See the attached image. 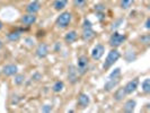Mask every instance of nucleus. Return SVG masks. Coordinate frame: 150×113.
I'll list each match as a JSON object with an SVG mask.
<instances>
[{
  "instance_id": "26",
  "label": "nucleus",
  "mask_w": 150,
  "mask_h": 113,
  "mask_svg": "<svg viewBox=\"0 0 150 113\" xmlns=\"http://www.w3.org/2000/svg\"><path fill=\"white\" fill-rule=\"evenodd\" d=\"M140 41H141V43H143L144 45H149V43H150V35H149V34H146V35H142V36H140Z\"/></svg>"
},
{
  "instance_id": "24",
  "label": "nucleus",
  "mask_w": 150,
  "mask_h": 113,
  "mask_svg": "<svg viewBox=\"0 0 150 113\" xmlns=\"http://www.w3.org/2000/svg\"><path fill=\"white\" fill-rule=\"evenodd\" d=\"M87 5V0H74V6L76 8H83Z\"/></svg>"
},
{
  "instance_id": "30",
  "label": "nucleus",
  "mask_w": 150,
  "mask_h": 113,
  "mask_svg": "<svg viewBox=\"0 0 150 113\" xmlns=\"http://www.w3.org/2000/svg\"><path fill=\"white\" fill-rule=\"evenodd\" d=\"M144 27H146L147 30H149V28H150V18H147L146 24H144Z\"/></svg>"
},
{
  "instance_id": "21",
  "label": "nucleus",
  "mask_w": 150,
  "mask_h": 113,
  "mask_svg": "<svg viewBox=\"0 0 150 113\" xmlns=\"http://www.w3.org/2000/svg\"><path fill=\"white\" fill-rule=\"evenodd\" d=\"M135 0H121L120 1V7L121 9H124V10H127L129 8L132 7V5L134 4Z\"/></svg>"
},
{
  "instance_id": "13",
  "label": "nucleus",
  "mask_w": 150,
  "mask_h": 113,
  "mask_svg": "<svg viewBox=\"0 0 150 113\" xmlns=\"http://www.w3.org/2000/svg\"><path fill=\"white\" fill-rule=\"evenodd\" d=\"M121 82V78H108L107 82L104 85V90L106 92H111Z\"/></svg>"
},
{
  "instance_id": "23",
  "label": "nucleus",
  "mask_w": 150,
  "mask_h": 113,
  "mask_svg": "<svg viewBox=\"0 0 150 113\" xmlns=\"http://www.w3.org/2000/svg\"><path fill=\"white\" fill-rule=\"evenodd\" d=\"M121 68H115L112 72L108 75V78H121Z\"/></svg>"
},
{
  "instance_id": "8",
  "label": "nucleus",
  "mask_w": 150,
  "mask_h": 113,
  "mask_svg": "<svg viewBox=\"0 0 150 113\" xmlns=\"http://www.w3.org/2000/svg\"><path fill=\"white\" fill-rule=\"evenodd\" d=\"M1 72L6 77H13V76H15L18 72V67L14 63H8V65H5L2 67Z\"/></svg>"
},
{
  "instance_id": "32",
  "label": "nucleus",
  "mask_w": 150,
  "mask_h": 113,
  "mask_svg": "<svg viewBox=\"0 0 150 113\" xmlns=\"http://www.w3.org/2000/svg\"><path fill=\"white\" fill-rule=\"evenodd\" d=\"M2 46H4V43H2V41H1V40H0V50H1V49H2Z\"/></svg>"
},
{
  "instance_id": "14",
  "label": "nucleus",
  "mask_w": 150,
  "mask_h": 113,
  "mask_svg": "<svg viewBox=\"0 0 150 113\" xmlns=\"http://www.w3.org/2000/svg\"><path fill=\"white\" fill-rule=\"evenodd\" d=\"M40 9H41L40 2L38 1H34V0H32L30 4L26 6V11L28 14H38V11H40Z\"/></svg>"
},
{
  "instance_id": "31",
  "label": "nucleus",
  "mask_w": 150,
  "mask_h": 113,
  "mask_svg": "<svg viewBox=\"0 0 150 113\" xmlns=\"http://www.w3.org/2000/svg\"><path fill=\"white\" fill-rule=\"evenodd\" d=\"M2 27H4V24H2V22L0 21V31L2 30Z\"/></svg>"
},
{
  "instance_id": "6",
  "label": "nucleus",
  "mask_w": 150,
  "mask_h": 113,
  "mask_svg": "<svg viewBox=\"0 0 150 113\" xmlns=\"http://www.w3.org/2000/svg\"><path fill=\"white\" fill-rule=\"evenodd\" d=\"M139 84H140V82H139V78H138V77H135L133 79L129 80L128 83L125 84V86H123L125 93H127V95L133 94L135 90L139 88Z\"/></svg>"
},
{
  "instance_id": "27",
  "label": "nucleus",
  "mask_w": 150,
  "mask_h": 113,
  "mask_svg": "<svg viewBox=\"0 0 150 113\" xmlns=\"http://www.w3.org/2000/svg\"><path fill=\"white\" fill-rule=\"evenodd\" d=\"M91 27H93L91 22H90L89 19H85L83 23V30H85V28H91Z\"/></svg>"
},
{
  "instance_id": "22",
  "label": "nucleus",
  "mask_w": 150,
  "mask_h": 113,
  "mask_svg": "<svg viewBox=\"0 0 150 113\" xmlns=\"http://www.w3.org/2000/svg\"><path fill=\"white\" fill-rule=\"evenodd\" d=\"M141 90L144 94H149L150 93V79L149 78H146L141 83Z\"/></svg>"
},
{
  "instance_id": "17",
  "label": "nucleus",
  "mask_w": 150,
  "mask_h": 113,
  "mask_svg": "<svg viewBox=\"0 0 150 113\" xmlns=\"http://www.w3.org/2000/svg\"><path fill=\"white\" fill-rule=\"evenodd\" d=\"M78 40V33L76 31H69L67 34L64 35V41L68 44H72Z\"/></svg>"
},
{
  "instance_id": "29",
  "label": "nucleus",
  "mask_w": 150,
  "mask_h": 113,
  "mask_svg": "<svg viewBox=\"0 0 150 113\" xmlns=\"http://www.w3.org/2000/svg\"><path fill=\"white\" fill-rule=\"evenodd\" d=\"M52 109V105H44L42 107V112H51Z\"/></svg>"
},
{
  "instance_id": "4",
  "label": "nucleus",
  "mask_w": 150,
  "mask_h": 113,
  "mask_svg": "<svg viewBox=\"0 0 150 113\" xmlns=\"http://www.w3.org/2000/svg\"><path fill=\"white\" fill-rule=\"evenodd\" d=\"M88 67H89V60L86 55H80L78 58L77 61V71L80 76L85 75L87 71H88Z\"/></svg>"
},
{
  "instance_id": "25",
  "label": "nucleus",
  "mask_w": 150,
  "mask_h": 113,
  "mask_svg": "<svg viewBox=\"0 0 150 113\" xmlns=\"http://www.w3.org/2000/svg\"><path fill=\"white\" fill-rule=\"evenodd\" d=\"M24 80H25V77L24 75H18V72L15 75V79H14V83L16 85H22L24 83Z\"/></svg>"
},
{
  "instance_id": "2",
  "label": "nucleus",
  "mask_w": 150,
  "mask_h": 113,
  "mask_svg": "<svg viewBox=\"0 0 150 113\" xmlns=\"http://www.w3.org/2000/svg\"><path fill=\"white\" fill-rule=\"evenodd\" d=\"M72 21V14L70 11H62L60 15L58 16L55 25L58 28H67L68 26L71 24Z\"/></svg>"
},
{
  "instance_id": "15",
  "label": "nucleus",
  "mask_w": 150,
  "mask_h": 113,
  "mask_svg": "<svg viewBox=\"0 0 150 113\" xmlns=\"http://www.w3.org/2000/svg\"><path fill=\"white\" fill-rule=\"evenodd\" d=\"M135 106H137L135 99L130 98V99H128V101H125V103H124V105H123V112H125V113L134 112Z\"/></svg>"
},
{
  "instance_id": "9",
  "label": "nucleus",
  "mask_w": 150,
  "mask_h": 113,
  "mask_svg": "<svg viewBox=\"0 0 150 113\" xmlns=\"http://www.w3.org/2000/svg\"><path fill=\"white\" fill-rule=\"evenodd\" d=\"M49 54V46L46 43H40L35 50V55L38 59H44Z\"/></svg>"
},
{
  "instance_id": "28",
  "label": "nucleus",
  "mask_w": 150,
  "mask_h": 113,
  "mask_svg": "<svg viewBox=\"0 0 150 113\" xmlns=\"http://www.w3.org/2000/svg\"><path fill=\"white\" fill-rule=\"evenodd\" d=\"M104 9H105L104 6H103V5H100V4L95 6V10H96L97 13H103V11H104Z\"/></svg>"
},
{
  "instance_id": "1",
  "label": "nucleus",
  "mask_w": 150,
  "mask_h": 113,
  "mask_svg": "<svg viewBox=\"0 0 150 113\" xmlns=\"http://www.w3.org/2000/svg\"><path fill=\"white\" fill-rule=\"evenodd\" d=\"M120 58H121L120 51L117 49H115V48H112V50L107 53V55H106L105 61L103 63V69L104 70H108L112 66H114V63L116 61H119Z\"/></svg>"
},
{
  "instance_id": "7",
  "label": "nucleus",
  "mask_w": 150,
  "mask_h": 113,
  "mask_svg": "<svg viewBox=\"0 0 150 113\" xmlns=\"http://www.w3.org/2000/svg\"><path fill=\"white\" fill-rule=\"evenodd\" d=\"M90 104V97L88 94L86 93H80L79 96H78V99H77V106L79 109H87V106Z\"/></svg>"
},
{
  "instance_id": "3",
  "label": "nucleus",
  "mask_w": 150,
  "mask_h": 113,
  "mask_svg": "<svg viewBox=\"0 0 150 113\" xmlns=\"http://www.w3.org/2000/svg\"><path fill=\"white\" fill-rule=\"evenodd\" d=\"M125 40H127V35L125 34H121L119 32H114V33H112V35L110 36L108 44L111 45V48L117 49L119 46H121L125 42Z\"/></svg>"
},
{
  "instance_id": "10",
  "label": "nucleus",
  "mask_w": 150,
  "mask_h": 113,
  "mask_svg": "<svg viewBox=\"0 0 150 113\" xmlns=\"http://www.w3.org/2000/svg\"><path fill=\"white\" fill-rule=\"evenodd\" d=\"M38 21V16L36 14H25V15H23L21 17V23L24 24L25 26H30V25H33V24H35Z\"/></svg>"
},
{
  "instance_id": "12",
  "label": "nucleus",
  "mask_w": 150,
  "mask_h": 113,
  "mask_svg": "<svg viewBox=\"0 0 150 113\" xmlns=\"http://www.w3.org/2000/svg\"><path fill=\"white\" fill-rule=\"evenodd\" d=\"M95 36H96V32L93 30V27L91 28H85V30H83L81 38H83V41H85V42L93 41L95 38Z\"/></svg>"
},
{
  "instance_id": "19",
  "label": "nucleus",
  "mask_w": 150,
  "mask_h": 113,
  "mask_svg": "<svg viewBox=\"0 0 150 113\" xmlns=\"http://www.w3.org/2000/svg\"><path fill=\"white\" fill-rule=\"evenodd\" d=\"M69 0H55L54 4H53V7L57 11H61L63 10L64 8L67 7V4Z\"/></svg>"
},
{
  "instance_id": "33",
  "label": "nucleus",
  "mask_w": 150,
  "mask_h": 113,
  "mask_svg": "<svg viewBox=\"0 0 150 113\" xmlns=\"http://www.w3.org/2000/svg\"><path fill=\"white\" fill-rule=\"evenodd\" d=\"M34 1H38V0H34Z\"/></svg>"
},
{
  "instance_id": "20",
  "label": "nucleus",
  "mask_w": 150,
  "mask_h": 113,
  "mask_svg": "<svg viewBox=\"0 0 150 113\" xmlns=\"http://www.w3.org/2000/svg\"><path fill=\"white\" fill-rule=\"evenodd\" d=\"M64 88V83L62 80H57L55 83L52 85V90L54 93H61Z\"/></svg>"
},
{
  "instance_id": "5",
  "label": "nucleus",
  "mask_w": 150,
  "mask_h": 113,
  "mask_svg": "<svg viewBox=\"0 0 150 113\" xmlns=\"http://www.w3.org/2000/svg\"><path fill=\"white\" fill-rule=\"evenodd\" d=\"M104 53H105V46L103 44H100V43H98V44H96L93 48V50L90 52V55H91V59L93 60L98 61L103 58Z\"/></svg>"
},
{
  "instance_id": "16",
  "label": "nucleus",
  "mask_w": 150,
  "mask_h": 113,
  "mask_svg": "<svg viewBox=\"0 0 150 113\" xmlns=\"http://www.w3.org/2000/svg\"><path fill=\"white\" fill-rule=\"evenodd\" d=\"M21 38H22V30L11 31L7 34L8 41H10V42H17L21 40Z\"/></svg>"
},
{
  "instance_id": "18",
  "label": "nucleus",
  "mask_w": 150,
  "mask_h": 113,
  "mask_svg": "<svg viewBox=\"0 0 150 113\" xmlns=\"http://www.w3.org/2000/svg\"><path fill=\"white\" fill-rule=\"evenodd\" d=\"M127 97V93L124 90V87H120L114 92V95H113V98L116 101V102H121L123 101L124 98Z\"/></svg>"
},
{
  "instance_id": "11",
  "label": "nucleus",
  "mask_w": 150,
  "mask_h": 113,
  "mask_svg": "<svg viewBox=\"0 0 150 113\" xmlns=\"http://www.w3.org/2000/svg\"><path fill=\"white\" fill-rule=\"evenodd\" d=\"M78 71H77V68L74 65H70L68 67V79L71 84H76L78 82Z\"/></svg>"
}]
</instances>
